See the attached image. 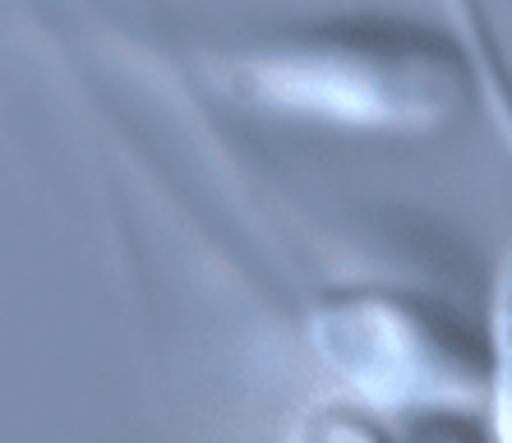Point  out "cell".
<instances>
[{"instance_id": "1", "label": "cell", "mask_w": 512, "mask_h": 443, "mask_svg": "<svg viewBox=\"0 0 512 443\" xmlns=\"http://www.w3.org/2000/svg\"><path fill=\"white\" fill-rule=\"evenodd\" d=\"M222 79L268 116L379 134L443 130L476 93L471 60L448 37L370 19L250 42L222 60Z\"/></svg>"}, {"instance_id": "2", "label": "cell", "mask_w": 512, "mask_h": 443, "mask_svg": "<svg viewBox=\"0 0 512 443\" xmlns=\"http://www.w3.org/2000/svg\"><path fill=\"white\" fill-rule=\"evenodd\" d=\"M310 342L337 379V397L383 420L429 411L485 416V328L462 324L439 300L383 287L333 291L314 305Z\"/></svg>"}, {"instance_id": "5", "label": "cell", "mask_w": 512, "mask_h": 443, "mask_svg": "<svg viewBox=\"0 0 512 443\" xmlns=\"http://www.w3.org/2000/svg\"><path fill=\"white\" fill-rule=\"evenodd\" d=\"M397 443H494L480 411H429L393 420Z\"/></svg>"}, {"instance_id": "3", "label": "cell", "mask_w": 512, "mask_h": 443, "mask_svg": "<svg viewBox=\"0 0 512 443\" xmlns=\"http://www.w3.org/2000/svg\"><path fill=\"white\" fill-rule=\"evenodd\" d=\"M485 365H489L485 425H489V434H494V443H512V245L499 264L494 291H489Z\"/></svg>"}, {"instance_id": "4", "label": "cell", "mask_w": 512, "mask_h": 443, "mask_svg": "<svg viewBox=\"0 0 512 443\" xmlns=\"http://www.w3.org/2000/svg\"><path fill=\"white\" fill-rule=\"evenodd\" d=\"M286 443H397L393 420L346 402V397H323L296 416Z\"/></svg>"}]
</instances>
